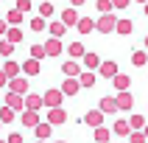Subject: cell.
<instances>
[{"instance_id": "6da1fadb", "label": "cell", "mask_w": 148, "mask_h": 143, "mask_svg": "<svg viewBox=\"0 0 148 143\" xmlns=\"http://www.w3.org/2000/svg\"><path fill=\"white\" fill-rule=\"evenodd\" d=\"M42 95H45V109H50V107H64V98H67L62 87H48Z\"/></svg>"}, {"instance_id": "7a4b0ae2", "label": "cell", "mask_w": 148, "mask_h": 143, "mask_svg": "<svg viewBox=\"0 0 148 143\" xmlns=\"http://www.w3.org/2000/svg\"><path fill=\"white\" fill-rule=\"evenodd\" d=\"M8 90L11 93H20V95H28L31 90V76H14V79H8Z\"/></svg>"}, {"instance_id": "3957f363", "label": "cell", "mask_w": 148, "mask_h": 143, "mask_svg": "<svg viewBox=\"0 0 148 143\" xmlns=\"http://www.w3.org/2000/svg\"><path fill=\"white\" fill-rule=\"evenodd\" d=\"M117 20H120V17H115V11L101 14L98 17V34H112V31H117Z\"/></svg>"}, {"instance_id": "277c9868", "label": "cell", "mask_w": 148, "mask_h": 143, "mask_svg": "<svg viewBox=\"0 0 148 143\" xmlns=\"http://www.w3.org/2000/svg\"><path fill=\"white\" fill-rule=\"evenodd\" d=\"M103 118H106V112L101 107H95V109H87L84 112V124L90 126V129H98V126H103Z\"/></svg>"}, {"instance_id": "5b68a950", "label": "cell", "mask_w": 148, "mask_h": 143, "mask_svg": "<svg viewBox=\"0 0 148 143\" xmlns=\"http://www.w3.org/2000/svg\"><path fill=\"white\" fill-rule=\"evenodd\" d=\"M20 124H23L25 129H36V126L42 124L39 109H23V112H20Z\"/></svg>"}, {"instance_id": "8992f818", "label": "cell", "mask_w": 148, "mask_h": 143, "mask_svg": "<svg viewBox=\"0 0 148 143\" xmlns=\"http://www.w3.org/2000/svg\"><path fill=\"white\" fill-rule=\"evenodd\" d=\"M62 90H64L67 98L78 95V90H84V87H81V79H78V76H64V82H62Z\"/></svg>"}, {"instance_id": "52a82bcc", "label": "cell", "mask_w": 148, "mask_h": 143, "mask_svg": "<svg viewBox=\"0 0 148 143\" xmlns=\"http://www.w3.org/2000/svg\"><path fill=\"white\" fill-rule=\"evenodd\" d=\"M59 20H62L67 28H75V25H78V20H81V14H78V8H75V6H67L64 11L59 14Z\"/></svg>"}, {"instance_id": "ba28073f", "label": "cell", "mask_w": 148, "mask_h": 143, "mask_svg": "<svg viewBox=\"0 0 148 143\" xmlns=\"http://www.w3.org/2000/svg\"><path fill=\"white\" fill-rule=\"evenodd\" d=\"M45 121H50L53 126L67 124V109H64V107H50V109H48V118H45Z\"/></svg>"}, {"instance_id": "9c48e42d", "label": "cell", "mask_w": 148, "mask_h": 143, "mask_svg": "<svg viewBox=\"0 0 148 143\" xmlns=\"http://www.w3.org/2000/svg\"><path fill=\"white\" fill-rule=\"evenodd\" d=\"M62 73L64 76H81L84 73L81 59H67V62H62Z\"/></svg>"}, {"instance_id": "30bf717a", "label": "cell", "mask_w": 148, "mask_h": 143, "mask_svg": "<svg viewBox=\"0 0 148 143\" xmlns=\"http://www.w3.org/2000/svg\"><path fill=\"white\" fill-rule=\"evenodd\" d=\"M75 31L81 34V37H87V34L98 31V20H92V17H81L78 20V25H75Z\"/></svg>"}, {"instance_id": "8fae6325", "label": "cell", "mask_w": 148, "mask_h": 143, "mask_svg": "<svg viewBox=\"0 0 148 143\" xmlns=\"http://www.w3.org/2000/svg\"><path fill=\"white\" fill-rule=\"evenodd\" d=\"M117 73H120V70H117V62H112V59H106V62L98 67V76L101 79H109V82H112Z\"/></svg>"}, {"instance_id": "7c38bea8", "label": "cell", "mask_w": 148, "mask_h": 143, "mask_svg": "<svg viewBox=\"0 0 148 143\" xmlns=\"http://www.w3.org/2000/svg\"><path fill=\"white\" fill-rule=\"evenodd\" d=\"M98 107L106 112V115H115L117 109H120V104H117V95H103V98L98 101Z\"/></svg>"}, {"instance_id": "4fadbf2b", "label": "cell", "mask_w": 148, "mask_h": 143, "mask_svg": "<svg viewBox=\"0 0 148 143\" xmlns=\"http://www.w3.org/2000/svg\"><path fill=\"white\" fill-rule=\"evenodd\" d=\"M6 104L11 109H17V112H23L25 109V95H20V93H11V90H6Z\"/></svg>"}, {"instance_id": "5bb4252c", "label": "cell", "mask_w": 148, "mask_h": 143, "mask_svg": "<svg viewBox=\"0 0 148 143\" xmlns=\"http://www.w3.org/2000/svg\"><path fill=\"white\" fill-rule=\"evenodd\" d=\"M45 50H48V56H62L64 42L59 39V37H50V39H45Z\"/></svg>"}, {"instance_id": "9a60e30c", "label": "cell", "mask_w": 148, "mask_h": 143, "mask_svg": "<svg viewBox=\"0 0 148 143\" xmlns=\"http://www.w3.org/2000/svg\"><path fill=\"white\" fill-rule=\"evenodd\" d=\"M112 129H115V135H117V137H129V135L134 132V129H132V124H129V118H117L115 124H112Z\"/></svg>"}, {"instance_id": "2e32d148", "label": "cell", "mask_w": 148, "mask_h": 143, "mask_svg": "<svg viewBox=\"0 0 148 143\" xmlns=\"http://www.w3.org/2000/svg\"><path fill=\"white\" fill-rule=\"evenodd\" d=\"M23 73L25 76H31V79H34V76H39L42 73V62H39V59H25V62H23Z\"/></svg>"}, {"instance_id": "e0dca14e", "label": "cell", "mask_w": 148, "mask_h": 143, "mask_svg": "<svg viewBox=\"0 0 148 143\" xmlns=\"http://www.w3.org/2000/svg\"><path fill=\"white\" fill-rule=\"evenodd\" d=\"M81 65H84V70H98L103 62H101V56H98V53L87 50V53H84V59H81Z\"/></svg>"}, {"instance_id": "ac0fdd59", "label": "cell", "mask_w": 148, "mask_h": 143, "mask_svg": "<svg viewBox=\"0 0 148 143\" xmlns=\"http://www.w3.org/2000/svg\"><path fill=\"white\" fill-rule=\"evenodd\" d=\"M3 73H6L8 79L23 76V65H20V62H14V59H6V62H3Z\"/></svg>"}, {"instance_id": "d6986e66", "label": "cell", "mask_w": 148, "mask_h": 143, "mask_svg": "<svg viewBox=\"0 0 148 143\" xmlns=\"http://www.w3.org/2000/svg\"><path fill=\"white\" fill-rule=\"evenodd\" d=\"M78 79H81V87H84V90H92V87L98 84V70H84Z\"/></svg>"}, {"instance_id": "ffe728a7", "label": "cell", "mask_w": 148, "mask_h": 143, "mask_svg": "<svg viewBox=\"0 0 148 143\" xmlns=\"http://www.w3.org/2000/svg\"><path fill=\"white\" fill-rule=\"evenodd\" d=\"M42 107H45V95H39V93L25 95V109H42Z\"/></svg>"}, {"instance_id": "44dd1931", "label": "cell", "mask_w": 148, "mask_h": 143, "mask_svg": "<svg viewBox=\"0 0 148 143\" xmlns=\"http://www.w3.org/2000/svg\"><path fill=\"white\" fill-rule=\"evenodd\" d=\"M84 53H87V48H84L81 39H75V42L67 45V56H70V59H84Z\"/></svg>"}, {"instance_id": "7402d4cb", "label": "cell", "mask_w": 148, "mask_h": 143, "mask_svg": "<svg viewBox=\"0 0 148 143\" xmlns=\"http://www.w3.org/2000/svg\"><path fill=\"white\" fill-rule=\"evenodd\" d=\"M34 135H36V140H48L50 135H53V124H50V121H42V124L34 129Z\"/></svg>"}, {"instance_id": "603a6c76", "label": "cell", "mask_w": 148, "mask_h": 143, "mask_svg": "<svg viewBox=\"0 0 148 143\" xmlns=\"http://www.w3.org/2000/svg\"><path fill=\"white\" fill-rule=\"evenodd\" d=\"M48 34H50V37H59V39H64L67 25L62 23V20H53V23H48Z\"/></svg>"}, {"instance_id": "cb8c5ba5", "label": "cell", "mask_w": 148, "mask_h": 143, "mask_svg": "<svg viewBox=\"0 0 148 143\" xmlns=\"http://www.w3.org/2000/svg\"><path fill=\"white\" fill-rule=\"evenodd\" d=\"M112 87H115L117 93H123V90H129V87H132V79H129L126 73H117L115 79H112Z\"/></svg>"}, {"instance_id": "d4e9b609", "label": "cell", "mask_w": 148, "mask_h": 143, "mask_svg": "<svg viewBox=\"0 0 148 143\" xmlns=\"http://www.w3.org/2000/svg\"><path fill=\"white\" fill-rule=\"evenodd\" d=\"M132 31H134V23L129 20V17H120V20H117V31H115V34H120V37H129Z\"/></svg>"}, {"instance_id": "484cf974", "label": "cell", "mask_w": 148, "mask_h": 143, "mask_svg": "<svg viewBox=\"0 0 148 143\" xmlns=\"http://www.w3.org/2000/svg\"><path fill=\"white\" fill-rule=\"evenodd\" d=\"M117 104H120V109H134V95L129 90L117 93Z\"/></svg>"}, {"instance_id": "4316f807", "label": "cell", "mask_w": 148, "mask_h": 143, "mask_svg": "<svg viewBox=\"0 0 148 143\" xmlns=\"http://www.w3.org/2000/svg\"><path fill=\"white\" fill-rule=\"evenodd\" d=\"M28 28H31L34 34L45 31V28H48V17H31V20H28Z\"/></svg>"}, {"instance_id": "83f0119b", "label": "cell", "mask_w": 148, "mask_h": 143, "mask_svg": "<svg viewBox=\"0 0 148 143\" xmlns=\"http://www.w3.org/2000/svg\"><path fill=\"white\" fill-rule=\"evenodd\" d=\"M112 132H115V129H106V126H98V129H92V135H95V143H109Z\"/></svg>"}, {"instance_id": "f1b7e54d", "label": "cell", "mask_w": 148, "mask_h": 143, "mask_svg": "<svg viewBox=\"0 0 148 143\" xmlns=\"http://www.w3.org/2000/svg\"><path fill=\"white\" fill-rule=\"evenodd\" d=\"M129 124H132V129H145L148 121H145V115H140V112H132V115H129Z\"/></svg>"}, {"instance_id": "f546056e", "label": "cell", "mask_w": 148, "mask_h": 143, "mask_svg": "<svg viewBox=\"0 0 148 143\" xmlns=\"http://www.w3.org/2000/svg\"><path fill=\"white\" fill-rule=\"evenodd\" d=\"M132 65L134 67L148 65V50H132Z\"/></svg>"}, {"instance_id": "4dcf8cb0", "label": "cell", "mask_w": 148, "mask_h": 143, "mask_svg": "<svg viewBox=\"0 0 148 143\" xmlns=\"http://www.w3.org/2000/svg\"><path fill=\"white\" fill-rule=\"evenodd\" d=\"M6 39L14 42V45H20V42H23V28H20V25H11V28H8V34H6Z\"/></svg>"}, {"instance_id": "1f68e13d", "label": "cell", "mask_w": 148, "mask_h": 143, "mask_svg": "<svg viewBox=\"0 0 148 143\" xmlns=\"http://www.w3.org/2000/svg\"><path fill=\"white\" fill-rule=\"evenodd\" d=\"M23 14H25V11H20V8H11V11H6V20H8V25H20V23H23Z\"/></svg>"}, {"instance_id": "d6a6232c", "label": "cell", "mask_w": 148, "mask_h": 143, "mask_svg": "<svg viewBox=\"0 0 148 143\" xmlns=\"http://www.w3.org/2000/svg\"><path fill=\"white\" fill-rule=\"evenodd\" d=\"M14 112H17V109H11V107H8V104H3V107H0V121H3V124H11V121H14Z\"/></svg>"}, {"instance_id": "836d02e7", "label": "cell", "mask_w": 148, "mask_h": 143, "mask_svg": "<svg viewBox=\"0 0 148 143\" xmlns=\"http://www.w3.org/2000/svg\"><path fill=\"white\" fill-rule=\"evenodd\" d=\"M126 140H129V143H148V135H145V129H134Z\"/></svg>"}, {"instance_id": "e575fe53", "label": "cell", "mask_w": 148, "mask_h": 143, "mask_svg": "<svg viewBox=\"0 0 148 143\" xmlns=\"http://www.w3.org/2000/svg\"><path fill=\"white\" fill-rule=\"evenodd\" d=\"M95 8H98V14H109V11H115V3L112 0H95Z\"/></svg>"}, {"instance_id": "d590c367", "label": "cell", "mask_w": 148, "mask_h": 143, "mask_svg": "<svg viewBox=\"0 0 148 143\" xmlns=\"http://www.w3.org/2000/svg\"><path fill=\"white\" fill-rule=\"evenodd\" d=\"M11 53H14V42L0 39V56H3V59H11Z\"/></svg>"}, {"instance_id": "8d00e7d4", "label": "cell", "mask_w": 148, "mask_h": 143, "mask_svg": "<svg viewBox=\"0 0 148 143\" xmlns=\"http://www.w3.org/2000/svg\"><path fill=\"white\" fill-rule=\"evenodd\" d=\"M31 56H34V59H39V62L48 56V50H45V42H36V45H31Z\"/></svg>"}, {"instance_id": "74e56055", "label": "cell", "mask_w": 148, "mask_h": 143, "mask_svg": "<svg viewBox=\"0 0 148 143\" xmlns=\"http://www.w3.org/2000/svg\"><path fill=\"white\" fill-rule=\"evenodd\" d=\"M36 11H39V17H53V11H56V8H53V3H50V0H45V3H39V8H36Z\"/></svg>"}, {"instance_id": "f35d334b", "label": "cell", "mask_w": 148, "mask_h": 143, "mask_svg": "<svg viewBox=\"0 0 148 143\" xmlns=\"http://www.w3.org/2000/svg\"><path fill=\"white\" fill-rule=\"evenodd\" d=\"M17 8L28 14V11H31V8H34V3H31V0H17Z\"/></svg>"}, {"instance_id": "ab89813d", "label": "cell", "mask_w": 148, "mask_h": 143, "mask_svg": "<svg viewBox=\"0 0 148 143\" xmlns=\"http://www.w3.org/2000/svg\"><path fill=\"white\" fill-rule=\"evenodd\" d=\"M112 3H115V11H123V8H129L132 0H112Z\"/></svg>"}, {"instance_id": "60d3db41", "label": "cell", "mask_w": 148, "mask_h": 143, "mask_svg": "<svg viewBox=\"0 0 148 143\" xmlns=\"http://www.w3.org/2000/svg\"><path fill=\"white\" fill-rule=\"evenodd\" d=\"M6 140H8V143H23V132H11Z\"/></svg>"}, {"instance_id": "b9f144b4", "label": "cell", "mask_w": 148, "mask_h": 143, "mask_svg": "<svg viewBox=\"0 0 148 143\" xmlns=\"http://www.w3.org/2000/svg\"><path fill=\"white\" fill-rule=\"evenodd\" d=\"M81 3H87V0H70V6H75V8L81 6Z\"/></svg>"}, {"instance_id": "7bdbcfd3", "label": "cell", "mask_w": 148, "mask_h": 143, "mask_svg": "<svg viewBox=\"0 0 148 143\" xmlns=\"http://www.w3.org/2000/svg\"><path fill=\"white\" fill-rule=\"evenodd\" d=\"M143 45H145V50H148V37H145V39H143Z\"/></svg>"}, {"instance_id": "ee69618b", "label": "cell", "mask_w": 148, "mask_h": 143, "mask_svg": "<svg viewBox=\"0 0 148 143\" xmlns=\"http://www.w3.org/2000/svg\"><path fill=\"white\" fill-rule=\"evenodd\" d=\"M143 11H145V17H148V3H145V6H143Z\"/></svg>"}, {"instance_id": "f6af8a7d", "label": "cell", "mask_w": 148, "mask_h": 143, "mask_svg": "<svg viewBox=\"0 0 148 143\" xmlns=\"http://www.w3.org/2000/svg\"><path fill=\"white\" fill-rule=\"evenodd\" d=\"M134 3H143V6H145V3H148V0H134Z\"/></svg>"}, {"instance_id": "bcb514c9", "label": "cell", "mask_w": 148, "mask_h": 143, "mask_svg": "<svg viewBox=\"0 0 148 143\" xmlns=\"http://www.w3.org/2000/svg\"><path fill=\"white\" fill-rule=\"evenodd\" d=\"M36 143H48V140H36Z\"/></svg>"}, {"instance_id": "7dc6e473", "label": "cell", "mask_w": 148, "mask_h": 143, "mask_svg": "<svg viewBox=\"0 0 148 143\" xmlns=\"http://www.w3.org/2000/svg\"><path fill=\"white\" fill-rule=\"evenodd\" d=\"M56 143H67V140H56Z\"/></svg>"}, {"instance_id": "c3c4849f", "label": "cell", "mask_w": 148, "mask_h": 143, "mask_svg": "<svg viewBox=\"0 0 148 143\" xmlns=\"http://www.w3.org/2000/svg\"><path fill=\"white\" fill-rule=\"evenodd\" d=\"M145 135H148V126H145Z\"/></svg>"}, {"instance_id": "681fc988", "label": "cell", "mask_w": 148, "mask_h": 143, "mask_svg": "<svg viewBox=\"0 0 148 143\" xmlns=\"http://www.w3.org/2000/svg\"><path fill=\"white\" fill-rule=\"evenodd\" d=\"M3 143H8V140H3Z\"/></svg>"}, {"instance_id": "f907efd6", "label": "cell", "mask_w": 148, "mask_h": 143, "mask_svg": "<svg viewBox=\"0 0 148 143\" xmlns=\"http://www.w3.org/2000/svg\"><path fill=\"white\" fill-rule=\"evenodd\" d=\"M126 143H129V140H126Z\"/></svg>"}]
</instances>
